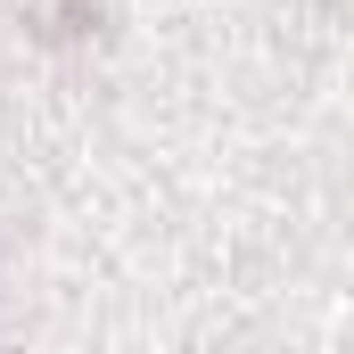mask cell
Instances as JSON below:
<instances>
[{
  "label": "cell",
  "instance_id": "1",
  "mask_svg": "<svg viewBox=\"0 0 354 354\" xmlns=\"http://www.w3.org/2000/svg\"><path fill=\"white\" fill-rule=\"evenodd\" d=\"M91 25H99V8H83V0H66V8H50V17H41V33H50V41H75V33H91Z\"/></svg>",
  "mask_w": 354,
  "mask_h": 354
}]
</instances>
